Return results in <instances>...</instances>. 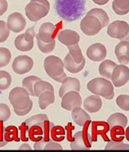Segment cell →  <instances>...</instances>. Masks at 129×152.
<instances>
[{"mask_svg": "<svg viewBox=\"0 0 129 152\" xmlns=\"http://www.w3.org/2000/svg\"><path fill=\"white\" fill-rule=\"evenodd\" d=\"M30 140L36 142L41 140L48 142L51 140L50 132L54 124L50 122L44 114H39L30 117L25 121Z\"/></svg>", "mask_w": 129, "mask_h": 152, "instance_id": "6da1fadb", "label": "cell"}, {"mask_svg": "<svg viewBox=\"0 0 129 152\" xmlns=\"http://www.w3.org/2000/svg\"><path fill=\"white\" fill-rule=\"evenodd\" d=\"M85 4V0H56L55 8L60 17L71 22L83 16Z\"/></svg>", "mask_w": 129, "mask_h": 152, "instance_id": "7a4b0ae2", "label": "cell"}, {"mask_svg": "<svg viewBox=\"0 0 129 152\" xmlns=\"http://www.w3.org/2000/svg\"><path fill=\"white\" fill-rule=\"evenodd\" d=\"M9 102L13 106L15 114L19 116L29 114L33 108V102L30 98V94L23 87H17L11 91Z\"/></svg>", "mask_w": 129, "mask_h": 152, "instance_id": "3957f363", "label": "cell"}, {"mask_svg": "<svg viewBox=\"0 0 129 152\" xmlns=\"http://www.w3.org/2000/svg\"><path fill=\"white\" fill-rule=\"evenodd\" d=\"M44 69L47 75L51 79L58 83H61L66 78V74L64 72V62L56 56H49L44 60Z\"/></svg>", "mask_w": 129, "mask_h": 152, "instance_id": "277c9868", "label": "cell"}, {"mask_svg": "<svg viewBox=\"0 0 129 152\" xmlns=\"http://www.w3.org/2000/svg\"><path fill=\"white\" fill-rule=\"evenodd\" d=\"M87 88L93 94L102 96L107 100H112L114 96L113 83L104 78L93 79L87 83Z\"/></svg>", "mask_w": 129, "mask_h": 152, "instance_id": "5b68a950", "label": "cell"}, {"mask_svg": "<svg viewBox=\"0 0 129 152\" xmlns=\"http://www.w3.org/2000/svg\"><path fill=\"white\" fill-rule=\"evenodd\" d=\"M50 4L47 0H31L26 7V15L28 19L37 22L48 14Z\"/></svg>", "mask_w": 129, "mask_h": 152, "instance_id": "8992f818", "label": "cell"}, {"mask_svg": "<svg viewBox=\"0 0 129 152\" xmlns=\"http://www.w3.org/2000/svg\"><path fill=\"white\" fill-rule=\"evenodd\" d=\"M107 34L113 39L121 41L129 40V25L123 20H115L109 25Z\"/></svg>", "mask_w": 129, "mask_h": 152, "instance_id": "52a82bcc", "label": "cell"}, {"mask_svg": "<svg viewBox=\"0 0 129 152\" xmlns=\"http://www.w3.org/2000/svg\"><path fill=\"white\" fill-rule=\"evenodd\" d=\"M80 29L83 33L88 36H93L99 33L102 29L101 23L96 17L86 14L80 22Z\"/></svg>", "mask_w": 129, "mask_h": 152, "instance_id": "ba28073f", "label": "cell"}, {"mask_svg": "<svg viewBox=\"0 0 129 152\" xmlns=\"http://www.w3.org/2000/svg\"><path fill=\"white\" fill-rule=\"evenodd\" d=\"M35 36L34 27L27 29L26 32L21 34L16 38L14 44L17 50L20 52H28L34 48V38Z\"/></svg>", "mask_w": 129, "mask_h": 152, "instance_id": "9c48e42d", "label": "cell"}, {"mask_svg": "<svg viewBox=\"0 0 129 152\" xmlns=\"http://www.w3.org/2000/svg\"><path fill=\"white\" fill-rule=\"evenodd\" d=\"M92 136L87 132V129L76 132L73 136V140L70 142V148L72 150H88L92 147Z\"/></svg>", "mask_w": 129, "mask_h": 152, "instance_id": "30bf717a", "label": "cell"}, {"mask_svg": "<svg viewBox=\"0 0 129 152\" xmlns=\"http://www.w3.org/2000/svg\"><path fill=\"white\" fill-rule=\"evenodd\" d=\"M113 85L120 88L125 85L129 81V68L125 65H117L111 75Z\"/></svg>", "mask_w": 129, "mask_h": 152, "instance_id": "8fae6325", "label": "cell"}, {"mask_svg": "<svg viewBox=\"0 0 129 152\" xmlns=\"http://www.w3.org/2000/svg\"><path fill=\"white\" fill-rule=\"evenodd\" d=\"M33 66V59L25 55L17 56L12 62V69L17 75H24L30 72Z\"/></svg>", "mask_w": 129, "mask_h": 152, "instance_id": "7c38bea8", "label": "cell"}, {"mask_svg": "<svg viewBox=\"0 0 129 152\" xmlns=\"http://www.w3.org/2000/svg\"><path fill=\"white\" fill-rule=\"evenodd\" d=\"M61 107L66 110H73L82 106V97L79 92L70 91L61 97Z\"/></svg>", "mask_w": 129, "mask_h": 152, "instance_id": "4fadbf2b", "label": "cell"}, {"mask_svg": "<svg viewBox=\"0 0 129 152\" xmlns=\"http://www.w3.org/2000/svg\"><path fill=\"white\" fill-rule=\"evenodd\" d=\"M7 26L11 31L14 33H19L26 28V21L22 14L19 12L12 13L7 18Z\"/></svg>", "mask_w": 129, "mask_h": 152, "instance_id": "5bb4252c", "label": "cell"}, {"mask_svg": "<svg viewBox=\"0 0 129 152\" xmlns=\"http://www.w3.org/2000/svg\"><path fill=\"white\" fill-rule=\"evenodd\" d=\"M59 42L66 46H74L79 44L80 41V35L76 31L72 30H64L60 31L57 34Z\"/></svg>", "mask_w": 129, "mask_h": 152, "instance_id": "9a60e30c", "label": "cell"}, {"mask_svg": "<svg viewBox=\"0 0 129 152\" xmlns=\"http://www.w3.org/2000/svg\"><path fill=\"white\" fill-rule=\"evenodd\" d=\"M106 48L101 43H94L88 47L87 50V56L93 61H101L106 58Z\"/></svg>", "mask_w": 129, "mask_h": 152, "instance_id": "2e32d148", "label": "cell"}, {"mask_svg": "<svg viewBox=\"0 0 129 152\" xmlns=\"http://www.w3.org/2000/svg\"><path fill=\"white\" fill-rule=\"evenodd\" d=\"M56 30H57L56 26L50 22H46L41 25L39 34L37 35L44 43H50L55 40L54 38L56 35Z\"/></svg>", "mask_w": 129, "mask_h": 152, "instance_id": "e0dca14e", "label": "cell"}, {"mask_svg": "<svg viewBox=\"0 0 129 152\" xmlns=\"http://www.w3.org/2000/svg\"><path fill=\"white\" fill-rule=\"evenodd\" d=\"M114 54L117 59L122 65H128L129 63V42L121 41L114 48Z\"/></svg>", "mask_w": 129, "mask_h": 152, "instance_id": "ac0fdd59", "label": "cell"}, {"mask_svg": "<svg viewBox=\"0 0 129 152\" xmlns=\"http://www.w3.org/2000/svg\"><path fill=\"white\" fill-rule=\"evenodd\" d=\"M81 85L80 81L76 78L66 77L62 82V85L59 90V96L62 97L65 94L70 91H76L79 93Z\"/></svg>", "mask_w": 129, "mask_h": 152, "instance_id": "d6986e66", "label": "cell"}, {"mask_svg": "<svg viewBox=\"0 0 129 152\" xmlns=\"http://www.w3.org/2000/svg\"><path fill=\"white\" fill-rule=\"evenodd\" d=\"M83 106L86 111L89 113H96L102 107V101L98 95H92L87 97L83 102Z\"/></svg>", "mask_w": 129, "mask_h": 152, "instance_id": "ffe728a7", "label": "cell"}, {"mask_svg": "<svg viewBox=\"0 0 129 152\" xmlns=\"http://www.w3.org/2000/svg\"><path fill=\"white\" fill-rule=\"evenodd\" d=\"M72 118L73 120L79 126L84 127L87 123L91 121V117L87 113L82 109L81 107H76L72 110Z\"/></svg>", "mask_w": 129, "mask_h": 152, "instance_id": "44dd1931", "label": "cell"}, {"mask_svg": "<svg viewBox=\"0 0 129 152\" xmlns=\"http://www.w3.org/2000/svg\"><path fill=\"white\" fill-rule=\"evenodd\" d=\"M107 124L109 129L114 127H121L124 129L128 124V118L122 113H114L108 118Z\"/></svg>", "mask_w": 129, "mask_h": 152, "instance_id": "7402d4cb", "label": "cell"}, {"mask_svg": "<svg viewBox=\"0 0 129 152\" xmlns=\"http://www.w3.org/2000/svg\"><path fill=\"white\" fill-rule=\"evenodd\" d=\"M117 64L110 60H104L99 66V73L105 79L111 80V75Z\"/></svg>", "mask_w": 129, "mask_h": 152, "instance_id": "603a6c76", "label": "cell"}, {"mask_svg": "<svg viewBox=\"0 0 129 152\" xmlns=\"http://www.w3.org/2000/svg\"><path fill=\"white\" fill-rule=\"evenodd\" d=\"M63 62H64V66H65V68H66L69 72L72 73V74H77V73L80 72V71L84 68L85 63H86V60L83 61L82 63L78 64V63H75L74 61L69 54H67L66 56L65 57Z\"/></svg>", "mask_w": 129, "mask_h": 152, "instance_id": "cb8c5ba5", "label": "cell"}, {"mask_svg": "<svg viewBox=\"0 0 129 152\" xmlns=\"http://www.w3.org/2000/svg\"><path fill=\"white\" fill-rule=\"evenodd\" d=\"M55 102V95L52 91H45L39 96V105L40 109L45 110L47 106Z\"/></svg>", "mask_w": 129, "mask_h": 152, "instance_id": "d4e9b609", "label": "cell"}, {"mask_svg": "<svg viewBox=\"0 0 129 152\" xmlns=\"http://www.w3.org/2000/svg\"><path fill=\"white\" fill-rule=\"evenodd\" d=\"M112 7L117 15H126L129 12V0H114Z\"/></svg>", "mask_w": 129, "mask_h": 152, "instance_id": "484cf974", "label": "cell"}, {"mask_svg": "<svg viewBox=\"0 0 129 152\" xmlns=\"http://www.w3.org/2000/svg\"><path fill=\"white\" fill-rule=\"evenodd\" d=\"M87 14L93 15L94 17H96L101 21L102 28H105L106 26H107L108 24H109V17H108L107 13L103 9H101V8H93V9H91Z\"/></svg>", "mask_w": 129, "mask_h": 152, "instance_id": "4316f807", "label": "cell"}, {"mask_svg": "<svg viewBox=\"0 0 129 152\" xmlns=\"http://www.w3.org/2000/svg\"><path fill=\"white\" fill-rule=\"evenodd\" d=\"M40 80H41L40 78L34 75L28 76V77L25 78L23 80V81H22V87L28 92V93L30 94V96H35L34 86L35 83Z\"/></svg>", "mask_w": 129, "mask_h": 152, "instance_id": "83f0119b", "label": "cell"}, {"mask_svg": "<svg viewBox=\"0 0 129 152\" xmlns=\"http://www.w3.org/2000/svg\"><path fill=\"white\" fill-rule=\"evenodd\" d=\"M67 48L69 49V53L68 54L70 55V57L72 58V60L74 62L79 64V63L83 62V61H85V58L83 56L79 44L74 45V46H69Z\"/></svg>", "mask_w": 129, "mask_h": 152, "instance_id": "f1b7e54d", "label": "cell"}, {"mask_svg": "<svg viewBox=\"0 0 129 152\" xmlns=\"http://www.w3.org/2000/svg\"><path fill=\"white\" fill-rule=\"evenodd\" d=\"M34 90L35 96L39 97L40 96V94L43 93V92H45V91H52V92H54V88L48 82L40 80L35 83L34 86Z\"/></svg>", "mask_w": 129, "mask_h": 152, "instance_id": "f546056e", "label": "cell"}, {"mask_svg": "<svg viewBox=\"0 0 129 152\" xmlns=\"http://www.w3.org/2000/svg\"><path fill=\"white\" fill-rule=\"evenodd\" d=\"M65 135H66V131H65V129L61 126L54 125L50 132L51 139L57 142L63 141L65 139Z\"/></svg>", "mask_w": 129, "mask_h": 152, "instance_id": "4dcf8cb0", "label": "cell"}, {"mask_svg": "<svg viewBox=\"0 0 129 152\" xmlns=\"http://www.w3.org/2000/svg\"><path fill=\"white\" fill-rule=\"evenodd\" d=\"M5 139L7 142H19V134H18V129L15 126H8L5 129Z\"/></svg>", "mask_w": 129, "mask_h": 152, "instance_id": "1f68e13d", "label": "cell"}, {"mask_svg": "<svg viewBox=\"0 0 129 152\" xmlns=\"http://www.w3.org/2000/svg\"><path fill=\"white\" fill-rule=\"evenodd\" d=\"M12 76L5 70H0V90H6L11 86Z\"/></svg>", "mask_w": 129, "mask_h": 152, "instance_id": "d6a6232c", "label": "cell"}, {"mask_svg": "<svg viewBox=\"0 0 129 152\" xmlns=\"http://www.w3.org/2000/svg\"><path fill=\"white\" fill-rule=\"evenodd\" d=\"M37 43H38V47L39 50L43 53H49L52 52L54 48H55V45H56V41L53 40L52 42L50 43H44L42 40L40 39L39 37L36 34Z\"/></svg>", "mask_w": 129, "mask_h": 152, "instance_id": "836d02e7", "label": "cell"}, {"mask_svg": "<svg viewBox=\"0 0 129 152\" xmlns=\"http://www.w3.org/2000/svg\"><path fill=\"white\" fill-rule=\"evenodd\" d=\"M106 150H129V145L123 143L122 141L110 140L106 144Z\"/></svg>", "mask_w": 129, "mask_h": 152, "instance_id": "e575fe53", "label": "cell"}, {"mask_svg": "<svg viewBox=\"0 0 129 152\" xmlns=\"http://www.w3.org/2000/svg\"><path fill=\"white\" fill-rule=\"evenodd\" d=\"M12 58V54L6 48H0V67H4L8 65Z\"/></svg>", "mask_w": 129, "mask_h": 152, "instance_id": "d590c367", "label": "cell"}, {"mask_svg": "<svg viewBox=\"0 0 129 152\" xmlns=\"http://www.w3.org/2000/svg\"><path fill=\"white\" fill-rule=\"evenodd\" d=\"M116 104L122 110L129 111V95H119L116 99Z\"/></svg>", "mask_w": 129, "mask_h": 152, "instance_id": "8d00e7d4", "label": "cell"}, {"mask_svg": "<svg viewBox=\"0 0 129 152\" xmlns=\"http://www.w3.org/2000/svg\"><path fill=\"white\" fill-rule=\"evenodd\" d=\"M109 130H110V135H111L112 140H114V141H122V139L124 137V135H125V132H124V129L123 128L114 127V128L110 129Z\"/></svg>", "mask_w": 129, "mask_h": 152, "instance_id": "74e56055", "label": "cell"}, {"mask_svg": "<svg viewBox=\"0 0 129 152\" xmlns=\"http://www.w3.org/2000/svg\"><path fill=\"white\" fill-rule=\"evenodd\" d=\"M10 30L4 20H0V43H4L8 39Z\"/></svg>", "mask_w": 129, "mask_h": 152, "instance_id": "f35d334b", "label": "cell"}, {"mask_svg": "<svg viewBox=\"0 0 129 152\" xmlns=\"http://www.w3.org/2000/svg\"><path fill=\"white\" fill-rule=\"evenodd\" d=\"M11 116L10 108L4 103H0V121L5 122Z\"/></svg>", "mask_w": 129, "mask_h": 152, "instance_id": "ab89813d", "label": "cell"}, {"mask_svg": "<svg viewBox=\"0 0 129 152\" xmlns=\"http://www.w3.org/2000/svg\"><path fill=\"white\" fill-rule=\"evenodd\" d=\"M108 125V124L106 123H97L94 122L93 125V133H97V134H102V132L105 131V127ZM105 132H108V131H105Z\"/></svg>", "mask_w": 129, "mask_h": 152, "instance_id": "60d3db41", "label": "cell"}, {"mask_svg": "<svg viewBox=\"0 0 129 152\" xmlns=\"http://www.w3.org/2000/svg\"><path fill=\"white\" fill-rule=\"evenodd\" d=\"M5 129L4 122L0 121V147H3L8 143L5 139Z\"/></svg>", "mask_w": 129, "mask_h": 152, "instance_id": "b9f144b4", "label": "cell"}, {"mask_svg": "<svg viewBox=\"0 0 129 152\" xmlns=\"http://www.w3.org/2000/svg\"><path fill=\"white\" fill-rule=\"evenodd\" d=\"M44 150H62V146L57 142H55L51 139L44 146Z\"/></svg>", "mask_w": 129, "mask_h": 152, "instance_id": "7bdbcfd3", "label": "cell"}, {"mask_svg": "<svg viewBox=\"0 0 129 152\" xmlns=\"http://www.w3.org/2000/svg\"><path fill=\"white\" fill-rule=\"evenodd\" d=\"M19 130L20 131V137H21V141L23 142H27L28 138L26 137V132H27V127L26 125L25 122L21 124V125L19 127Z\"/></svg>", "mask_w": 129, "mask_h": 152, "instance_id": "ee69618b", "label": "cell"}, {"mask_svg": "<svg viewBox=\"0 0 129 152\" xmlns=\"http://www.w3.org/2000/svg\"><path fill=\"white\" fill-rule=\"evenodd\" d=\"M7 0H0V17L3 16L7 10Z\"/></svg>", "mask_w": 129, "mask_h": 152, "instance_id": "f6af8a7d", "label": "cell"}, {"mask_svg": "<svg viewBox=\"0 0 129 152\" xmlns=\"http://www.w3.org/2000/svg\"><path fill=\"white\" fill-rule=\"evenodd\" d=\"M93 3L98 4V5H104V4H106L109 0H92Z\"/></svg>", "mask_w": 129, "mask_h": 152, "instance_id": "bcb514c9", "label": "cell"}, {"mask_svg": "<svg viewBox=\"0 0 129 152\" xmlns=\"http://www.w3.org/2000/svg\"><path fill=\"white\" fill-rule=\"evenodd\" d=\"M23 149H27V150H30L31 147H30V145H28V144H23V145H21L20 147V150H23Z\"/></svg>", "mask_w": 129, "mask_h": 152, "instance_id": "7dc6e473", "label": "cell"}, {"mask_svg": "<svg viewBox=\"0 0 129 152\" xmlns=\"http://www.w3.org/2000/svg\"><path fill=\"white\" fill-rule=\"evenodd\" d=\"M125 135H126V137H127V139H128V141H129V127L128 128V129L126 130Z\"/></svg>", "mask_w": 129, "mask_h": 152, "instance_id": "c3c4849f", "label": "cell"}]
</instances>
